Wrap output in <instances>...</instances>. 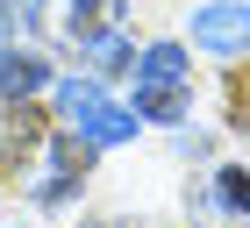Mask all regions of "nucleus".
Returning <instances> with one entry per match:
<instances>
[{
	"mask_svg": "<svg viewBox=\"0 0 250 228\" xmlns=\"http://www.w3.org/2000/svg\"><path fill=\"white\" fill-rule=\"evenodd\" d=\"M222 200L250 214V171H222Z\"/></svg>",
	"mask_w": 250,
	"mask_h": 228,
	"instance_id": "obj_6",
	"label": "nucleus"
},
{
	"mask_svg": "<svg viewBox=\"0 0 250 228\" xmlns=\"http://www.w3.org/2000/svg\"><path fill=\"white\" fill-rule=\"evenodd\" d=\"M0 86H7L15 100H29V93L43 86V57H21V50H7V57H0Z\"/></svg>",
	"mask_w": 250,
	"mask_h": 228,
	"instance_id": "obj_4",
	"label": "nucleus"
},
{
	"mask_svg": "<svg viewBox=\"0 0 250 228\" xmlns=\"http://www.w3.org/2000/svg\"><path fill=\"white\" fill-rule=\"evenodd\" d=\"M136 93H143V114L179 121V114H186V57H179L172 43L143 50V57H136Z\"/></svg>",
	"mask_w": 250,
	"mask_h": 228,
	"instance_id": "obj_2",
	"label": "nucleus"
},
{
	"mask_svg": "<svg viewBox=\"0 0 250 228\" xmlns=\"http://www.w3.org/2000/svg\"><path fill=\"white\" fill-rule=\"evenodd\" d=\"M193 43H200V50H222V57L250 50V0H214V7H200V15H193Z\"/></svg>",
	"mask_w": 250,
	"mask_h": 228,
	"instance_id": "obj_3",
	"label": "nucleus"
},
{
	"mask_svg": "<svg viewBox=\"0 0 250 228\" xmlns=\"http://www.w3.org/2000/svg\"><path fill=\"white\" fill-rule=\"evenodd\" d=\"M86 57H93L100 72H129V64H136V57H129V43H122V36H107V29H100V36H86Z\"/></svg>",
	"mask_w": 250,
	"mask_h": 228,
	"instance_id": "obj_5",
	"label": "nucleus"
},
{
	"mask_svg": "<svg viewBox=\"0 0 250 228\" xmlns=\"http://www.w3.org/2000/svg\"><path fill=\"white\" fill-rule=\"evenodd\" d=\"M72 7H79V29H86V21H100V15H115L122 0H72Z\"/></svg>",
	"mask_w": 250,
	"mask_h": 228,
	"instance_id": "obj_8",
	"label": "nucleus"
},
{
	"mask_svg": "<svg viewBox=\"0 0 250 228\" xmlns=\"http://www.w3.org/2000/svg\"><path fill=\"white\" fill-rule=\"evenodd\" d=\"M58 114H64V129L86 135L93 150H115V143H129V135H136V114H129V107H115V100L100 93L93 78H72V86L58 93Z\"/></svg>",
	"mask_w": 250,
	"mask_h": 228,
	"instance_id": "obj_1",
	"label": "nucleus"
},
{
	"mask_svg": "<svg viewBox=\"0 0 250 228\" xmlns=\"http://www.w3.org/2000/svg\"><path fill=\"white\" fill-rule=\"evenodd\" d=\"M229 100H236V121L250 129V72H236V78H229Z\"/></svg>",
	"mask_w": 250,
	"mask_h": 228,
	"instance_id": "obj_7",
	"label": "nucleus"
}]
</instances>
